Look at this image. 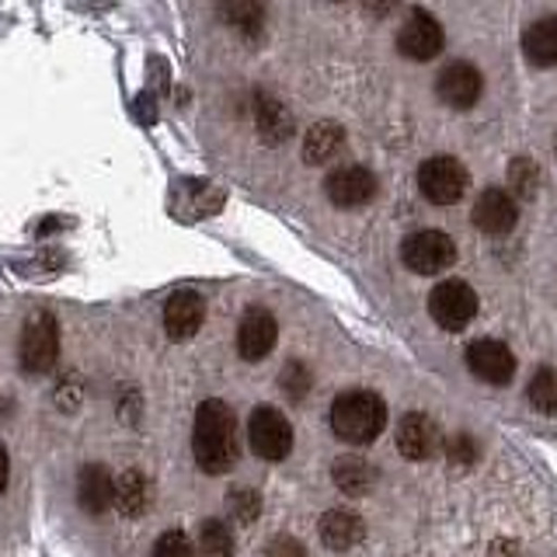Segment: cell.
<instances>
[{
    "label": "cell",
    "instance_id": "6da1fadb",
    "mask_svg": "<svg viewBox=\"0 0 557 557\" xmlns=\"http://www.w3.org/2000/svg\"><path fill=\"white\" fill-rule=\"evenodd\" d=\"M191 453L206 474H226L237 463V418L231 405L209 397L196 411V425H191Z\"/></svg>",
    "mask_w": 557,
    "mask_h": 557
},
{
    "label": "cell",
    "instance_id": "7a4b0ae2",
    "mask_svg": "<svg viewBox=\"0 0 557 557\" xmlns=\"http://www.w3.org/2000/svg\"><path fill=\"white\" fill-rule=\"evenodd\" d=\"M331 429L342 443L370 446L376 435L387 429V405L373 391H348L338 394L331 405Z\"/></svg>",
    "mask_w": 557,
    "mask_h": 557
},
{
    "label": "cell",
    "instance_id": "3957f363",
    "mask_svg": "<svg viewBox=\"0 0 557 557\" xmlns=\"http://www.w3.org/2000/svg\"><path fill=\"white\" fill-rule=\"evenodd\" d=\"M17 359L22 370L32 376L49 373L60 359V324L49 310H39L22 331V345H17Z\"/></svg>",
    "mask_w": 557,
    "mask_h": 557
},
{
    "label": "cell",
    "instance_id": "277c9868",
    "mask_svg": "<svg viewBox=\"0 0 557 557\" xmlns=\"http://www.w3.org/2000/svg\"><path fill=\"white\" fill-rule=\"evenodd\" d=\"M400 261L418 275H440L457 261V244L443 231H414L400 244Z\"/></svg>",
    "mask_w": 557,
    "mask_h": 557
},
{
    "label": "cell",
    "instance_id": "5b68a950",
    "mask_svg": "<svg viewBox=\"0 0 557 557\" xmlns=\"http://www.w3.org/2000/svg\"><path fill=\"white\" fill-rule=\"evenodd\" d=\"M248 443L255 449V457L278 463L289 457L293 449V425L286 422V414L272 408V405H261L251 411V422H248Z\"/></svg>",
    "mask_w": 557,
    "mask_h": 557
},
{
    "label": "cell",
    "instance_id": "8992f818",
    "mask_svg": "<svg viewBox=\"0 0 557 557\" xmlns=\"http://www.w3.org/2000/svg\"><path fill=\"white\" fill-rule=\"evenodd\" d=\"M467 168L457 161V157H429V161L418 168V188L432 206H453L463 199L467 191Z\"/></svg>",
    "mask_w": 557,
    "mask_h": 557
},
{
    "label": "cell",
    "instance_id": "52a82bcc",
    "mask_svg": "<svg viewBox=\"0 0 557 557\" xmlns=\"http://www.w3.org/2000/svg\"><path fill=\"white\" fill-rule=\"evenodd\" d=\"M429 313L432 321L446 331H463L478 318V293L460 278H446L429 293Z\"/></svg>",
    "mask_w": 557,
    "mask_h": 557
},
{
    "label": "cell",
    "instance_id": "ba28073f",
    "mask_svg": "<svg viewBox=\"0 0 557 557\" xmlns=\"http://www.w3.org/2000/svg\"><path fill=\"white\" fill-rule=\"evenodd\" d=\"M443 42H446V35H443V25L435 22V17L422 8H414L408 17H405V25H400L397 32V49L405 52L408 60L414 63H429L435 60L443 52Z\"/></svg>",
    "mask_w": 557,
    "mask_h": 557
},
{
    "label": "cell",
    "instance_id": "9c48e42d",
    "mask_svg": "<svg viewBox=\"0 0 557 557\" xmlns=\"http://www.w3.org/2000/svg\"><path fill=\"white\" fill-rule=\"evenodd\" d=\"M467 366L478 380L492 383V387H505L516 376V356L512 348L498 338H478L467 345Z\"/></svg>",
    "mask_w": 557,
    "mask_h": 557
},
{
    "label": "cell",
    "instance_id": "30bf717a",
    "mask_svg": "<svg viewBox=\"0 0 557 557\" xmlns=\"http://www.w3.org/2000/svg\"><path fill=\"white\" fill-rule=\"evenodd\" d=\"M324 191H327V199L335 206L356 209V206L370 202L376 196V174L370 168H362V164H345V168H335L327 174Z\"/></svg>",
    "mask_w": 557,
    "mask_h": 557
},
{
    "label": "cell",
    "instance_id": "8fae6325",
    "mask_svg": "<svg viewBox=\"0 0 557 557\" xmlns=\"http://www.w3.org/2000/svg\"><path fill=\"white\" fill-rule=\"evenodd\" d=\"M397 449L408 460H432L443 449V432L429 414H405L397 422Z\"/></svg>",
    "mask_w": 557,
    "mask_h": 557
},
{
    "label": "cell",
    "instance_id": "7c38bea8",
    "mask_svg": "<svg viewBox=\"0 0 557 557\" xmlns=\"http://www.w3.org/2000/svg\"><path fill=\"white\" fill-rule=\"evenodd\" d=\"M275 338H278V324L265 307H251L237 324V352L248 362L265 359L275 348Z\"/></svg>",
    "mask_w": 557,
    "mask_h": 557
},
{
    "label": "cell",
    "instance_id": "4fadbf2b",
    "mask_svg": "<svg viewBox=\"0 0 557 557\" xmlns=\"http://www.w3.org/2000/svg\"><path fill=\"white\" fill-rule=\"evenodd\" d=\"M435 91H440V98L446 104H453V109H474L484 91V77L478 66L457 60V63L443 66V74L435 77Z\"/></svg>",
    "mask_w": 557,
    "mask_h": 557
},
{
    "label": "cell",
    "instance_id": "5bb4252c",
    "mask_svg": "<svg viewBox=\"0 0 557 557\" xmlns=\"http://www.w3.org/2000/svg\"><path fill=\"white\" fill-rule=\"evenodd\" d=\"M474 226L481 234H509L512 226H516V220H519V206H516V199L509 196L505 188H487V191H481L478 196V202H474Z\"/></svg>",
    "mask_w": 557,
    "mask_h": 557
},
{
    "label": "cell",
    "instance_id": "9a60e30c",
    "mask_svg": "<svg viewBox=\"0 0 557 557\" xmlns=\"http://www.w3.org/2000/svg\"><path fill=\"white\" fill-rule=\"evenodd\" d=\"M202 318H206L202 296L196 289H178L168 300V307H164V331H168V338H174V342L191 338L202 327Z\"/></svg>",
    "mask_w": 557,
    "mask_h": 557
},
{
    "label": "cell",
    "instance_id": "2e32d148",
    "mask_svg": "<svg viewBox=\"0 0 557 557\" xmlns=\"http://www.w3.org/2000/svg\"><path fill=\"white\" fill-rule=\"evenodd\" d=\"M77 502L84 512L91 516H101L104 509H112L115 505V481L109 474V467L101 463H87L77 478Z\"/></svg>",
    "mask_w": 557,
    "mask_h": 557
},
{
    "label": "cell",
    "instance_id": "e0dca14e",
    "mask_svg": "<svg viewBox=\"0 0 557 557\" xmlns=\"http://www.w3.org/2000/svg\"><path fill=\"white\" fill-rule=\"evenodd\" d=\"M522 52L533 66H557V14L536 17V22L522 32Z\"/></svg>",
    "mask_w": 557,
    "mask_h": 557
},
{
    "label": "cell",
    "instance_id": "ac0fdd59",
    "mask_svg": "<svg viewBox=\"0 0 557 557\" xmlns=\"http://www.w3.org/2000/svg\"><path fill=\"white\" fill-rule=\"evenodd\" d=\"M342 147H345V129L338 126V122H318V126H313L304 139V161L307 164H327L342 153Z\"/></svg>",
    "mask_w": 557,
    "mask_h": 557
},
{
    "label": "cell",
    "instance_id": "d6986e66",
    "mask_svg": "<svg viewBox=\"0 0 557 557\" xmlns=\"http://www.w3.org/2000/svg\"><path fill=\"white\" fill-rule=\"evenodd\" d=\"M321 540L331 550L356 547L359 540H362V519L352 516V512H345V509L324 512V519H321Z\"/></svg>",
    "mask_w": 557,
    "mask_h": 557
},
{
    "label": "cell",
    "instance_id": "ffe728a7",
    "mask_svg": "<svg viewBox=\"0 0 557 557\" xmlns=\"http://www.w3.org/2000/svg\"><path fill=\"white\" fill-rule=\"evenodd\" d=\"M255 122H258V133L265 136V144H283L286 136H293V115L283 101L275 98H258V109H255Z\"/></svg>",
    "mask_w": 557,
    "mask_h": 557
},
{
    "label": "cell",
    "instance_id": "44dd1931",
    "mask_svg": "<svg viewBox=\"0 0 557 557\" xmlns=\"http://www.w3.org/2000/svg\"><path fill=\"white\" fill-rule=\"evenodd\" d=\"M147 505H150L147 478L139 474V470H126V474H119V481H115V509L122 516H139V512H147Z\"/></svg>",
    "mask_w": 557,
    "mask_h": 557
},
{
    "label": "cell",
    "instance_id": "7402d4cb",
    "mask_svg": "<svg viewBox=\"0 0 557 557\" xmlns=\"http://www.w3.org/2000/svg\"><path fill=\"white\" fill-rule=\"evenodd\" d=\"M331 470H335V484L345 495H366L376 481V470L362 457H342V460H335Z\"/></svg>",
    "mask_w": 557,
    "mask_h": 557
},
{
    "label": "cell",
    "instance_id": "603a6c76",
    "mask_svg": "<svg viewBox=\"0 0 557 557\" xmlns=\"http://www.w3.org/2000/svg\"><path fill=\"white\" fill-rule=\"evenodd\" d=\"M199 557H234V536L220 519H206L199 527Z\"/></svg>",
    "mask_w": 557,
    "mask_h": 557
},
{
    "label": "cell",
    "instance_id": "cb8c5ba5",
    "mask_svg": "<svg viewBox=\"0 0 557 557\" xmlns=\"http://www.w3.org/2000/svg\"><path fill=\"white\" fill-rule=\"evenodd\" d=\"M530 405L544 414H554L557 411V370L544 366V370H536L533 380H530Z\"/></svg>",
    "mask_w": 557,
    "mask_h": 557
},
{
    "label": "cell",
    "instance_id": "d4e9b609",
    "mask_svg": "<svg viewBox=\"0 0 557 557\" xmlns=\"http://www.w3.org/2000/svg\"><path fill=\"white\" fill-rule=\"evenodd\" d=\"M509 188H512V196H519V199H533L536 188H540V171H536V164L527 161V157L512 161V168H509Z\"/></svg>",
    "mask_w": 557,
    "mask_h": 557
},
{
    "label": "cell",
    "instance_id": "484cf974",
    "mask_svg": "<svg viewBox=\"0 0 557 557\" xmlns=\"http://www.w3.org/2000/svg\"><path fill=\"white\" fill-rule=\"evenodd\" d=\"M278 383H283V391L293 397V400H304V394L310 391V373L304 362H289L283 373H278Z\"/></svg>",
    "mask_w": 557,
    "mask_h": 557
},
{
    "label": "cell",
    "instance_id": "4316f807",
    "mask_svg": "<svg viewBox=\"0 0 557 557\" xmlns=\"http://www.w3.org/2000/svg\"><path fill=\"white\" fill-rule=\"evenodd\" d=\"M150 557H196V550H191L188 536L182 530H168L161 540L153 544V554Z\"/></svg>",
    "mask_w": 557,
    "mask_h": 557
},
{
    "label": "cell",
    "instance_id": "83f0119b",
    "mask_svg": "<svg viewBox=\"0 0 557 557\" xmlns=\"http://www.w3.org/2000/svg\"><path fill=\"white\" fill-rule=\"evenodd\" d=\"M231 502H234V509H237V516H240L244 522L255 519V516H258V509H261V505H258V495H255V492H248V487H237V492L231 495Z\"/></svg>",
    "mask_w": 557,
    "mask_h": 557
},
{
    "label": "cell",
    "instance_id": "f1b7e54d",
    "mask_svg": "<svg viewBox=\"0 0 557 557\" xmlns=\"http://www.w3.org/2000/svg\"><path fill=\"white\" fill-rule=\"evenodd\" d=\"M265 557H307V550H304L300 540H293V536H275Z\"/></svg>",
    "mask_w": 557,
    "mask_h": 557
},
{
    "label": "cell",
    "instance_id": "f546056e",
    "mask_svg": "<svg viewBox=\"0 0 557 557\" xmlns=\"http://www.w3.org/2000/svg\"><path fill=\"white\" fill-rule=\"evenodd\" d=\"M474 457H478V449H474V440H470V435H457V440L449 443V460L470 463Z\"/></svg>",
    "mask_w": 557,
    "mask_h": 557
},
{
    "label": "cell",
    "instance_id": "4dcf8cb0",
    "mask_svg": "<svg viewBox=\"0 0 557 557\" xmlns=\"http://www.w3.org/2000/svg\"><path fill=\"white\" fill-rule=\"evenodd\" d=\"M226 17H234V22H240L244 32H255L261 25V11L258 8H226L223 11Z\"/></svg>",
    "mask_w": 557,
    "mask_h": 557
},
{
    "label": "cell",
    "instance_id": "1f68e13d",
    "mask_svg": "<svg viewBox=\"0 0 557 557\" xmlns=\"http://www.w3.org/2000/svg\"><path fill=\"white\" fill-rule=\"evenodd\" d=\"M8 478H11V460H8V449L0 446V495L8 492Z\"/></svg>",
    "mask_w": 557,
    "mask_h": 557
},
{
    "label": "cell",
    "instance_id": "d6a6232c",
    "mask_svg": "<svg viewBox=\"0 0 557 557\" xmlns=\"http://www.w3.org/2000/svg\"><path fill=\"white\" fill-rule=\"evenodd\" d=\"M492 557H519V547L512 544V540H498V544L492 547Z\"/></svg>",
    "mask_w": 557,
    "mask_h": 557
}]
</instances>
